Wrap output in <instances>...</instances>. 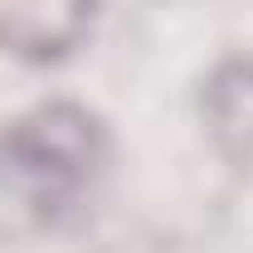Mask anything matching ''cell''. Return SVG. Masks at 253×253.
Returning a JSON list of instances; mask_svg holds the SVG:
<instances>
[{
	"label": "cell",
	"mask_w": 253,
	"mask_h": 253,
	"mask_svg": "<svg viewBox=\"0 0 253 253\" xmlns=\"http://www.w3.org/2000/svg\"><path fill=\"white\" fill-rule=\"evenodd\" d=\"M107 122L83 102H39L0 131V190L39 219L73 210L107 170Z\"/></svg>",
	"instance_id": "obj_1"
},
{
	"label": "cell",
	"mask_w": 253,
	"mask_h": 253,
	"mask_svg": "<svg viewBox=\"0 0 253 253\" xmlns=\"http://www.w3.org/2000/svg\"><path fill=\"white\" fill-rule=\"evenodd\" d=\"M200 112L224 161H253V59H229L210 73Z\"/></svg>",
	"instance_id": "obj_2"
}]
</instances>
